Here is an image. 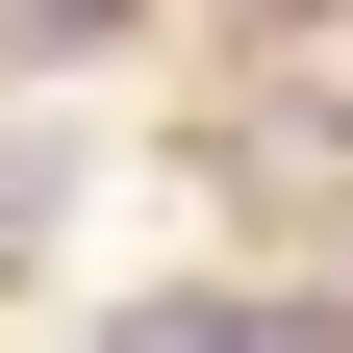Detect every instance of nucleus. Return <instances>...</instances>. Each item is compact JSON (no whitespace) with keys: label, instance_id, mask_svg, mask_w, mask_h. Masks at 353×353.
Here are the masks:
<instances>
[{"label":"nucleus","instance_id":"f257e3e1","mask_svg":"<svg viewBox=\"0 0 353 353\" xmlns=\"http://www.w3.org/2000/svg\"><path fill=\"white\" fill-rule=\"evenodd\" d=\"M76 26H101V0H26V51H76Z\"/></svg>","mask_w":353,"mask_h":353}]
</instances>
